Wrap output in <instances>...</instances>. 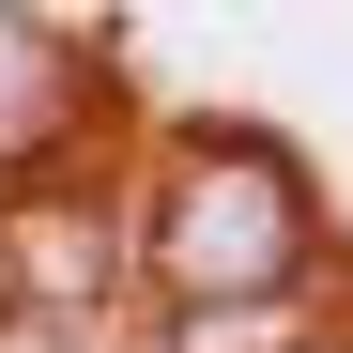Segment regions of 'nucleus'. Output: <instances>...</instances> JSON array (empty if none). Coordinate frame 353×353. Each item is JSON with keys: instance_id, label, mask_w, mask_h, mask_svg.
Wrapping results in <instances>:
<instances>
[{"instance_id": "f03ea898", "label": "nucleus", "mask_w": 353, "mask_h": 353, "mask_svg": "<svg viewBox=\"0 0 353 353\" xmlns=\"http://www.w3.org/2000/svg\"><path fill=\"white\" fill-rule=\"evenodd\" d=\"M185 353H307V338H292L276 307H200V323H185Z\"/></svg>"}, {"instance_id": "f257e3e1", "label": "nucleus", "mask_w": 353, "mask_h": 353, "mask_svg": "<svg viewBox=\"0 0 353 353\" xmlns=\"http://www.w3.org/2000/svg\"><path fill=\"white\" fill-rule=\"evenodd\" d=\"M154 246H169V276H200V292H215V276H246V292H261V276L292 261L276 169H200V185H185V215H169Z\"/></svg>"}]
</instances>
